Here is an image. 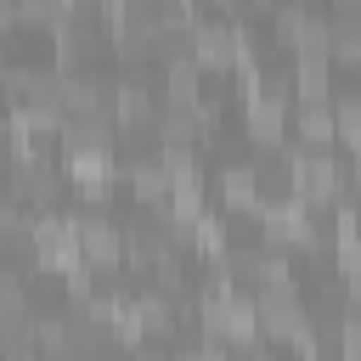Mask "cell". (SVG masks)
<instances>
[{
	"instance_id": "cell-1",
	"label": "cell",
	"mask_w": 361,
	"mask_h": 361,
	"mask_svg": "<svg viewBox=\"0 0 361 361\" xmlns=\"http://www.w3.org/2000/svg\"><path fill=\"white\" fill-rule=\"evenodd\" d=\"M254 180H259L254 169L231 164V169H220V197H226L231 209H248V203H259V186H254Z\"/></svg>"
},
{
	"instance_id": "cell-2",
	"label": "cell",
	"mask_w": 361,
	"mask_h": 361,
	"mask_svg": "<svg viewBox=\"0 0 361 361\" xmlns=\"http://www.w3.org/2000/svg\"><path fill=\"white\" fill-rule=\"evenodd\" d=\"M333 124H338V141H344L350 152H361V96L333 102Z\"/></svg>"
}]
</instances>
